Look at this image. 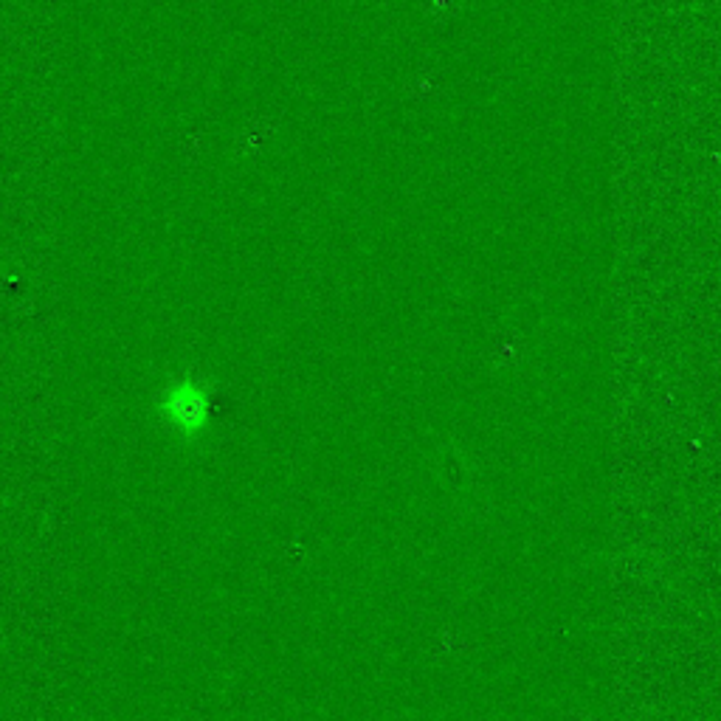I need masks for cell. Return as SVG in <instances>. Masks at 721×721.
Listing matches in <instances>:
<instances>
[{
  "label": "cell",
  "instance_id": "obj_1",
  "mask_svg": "<svg viewBox=\"0 0 721 721\" xmlns=\"http://www.w3.org/2000/svg\"><path fill=\"white\" fill-rule=\"evenodd\" d=\"M158 415L161 420L172 426L178 434L192 437L198 431L206 429L209 415H212V395L203 381L184 375V378H175L172 384L161 389V398H158Z\"/></svg>",
  "mask_w": 721,
  "mask_h": 721
}]
</instances>
